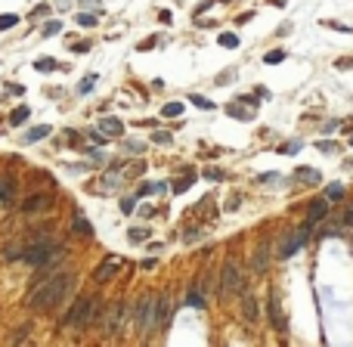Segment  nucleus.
Segmentation results:
<instances>
[{
    "instance_id": "f257e3e1",
    "label": "nucleus",
    "mask_w": 353,
    "mask_h": 347,
    "mask_svg": "<svg viewBox=\"0 0 353 347\" xmlns=\"http://www.w3.org/2000/svg\"><path fill=\"white\" fill-rule=\"evenodd\" d=\"M74 291V276L71 273H53V276L41 279L34 285L28 307L37 310V313H47V310H56L59 304H65V298Z\"/></svg>"
},
{
    "instance_id": "0eeeda50",
    "label": "nucleus",
    "mask_w": 353,
    "mask_h": 347,
    "mask_svg": "<svg viewBox=\"0 0 353 347\" xmlns=\"http://www.w3.org/2000/svg\"><path fill=\"white\" fill-rule=\"evenodd\" d=\"M220 291L223 295H236V291H242V270L226 261L223 264V273H220Z\"/></svg>"
},
{
    "instance_id": "9d476101",
    "label": "nucleus",
    "mask_w": 353,
    "mask_h": 347,
    "mask_svg": "<svg viewBox=\"0 0 353 347\" xmlns=\"http://www.w3.org/2000/svg\"><path fill=\"white\" fill-rule=\"evenodd\" d=\"M270 322H273V328L276 332H285V313H282V304H279V298L276 295H270Z\"/></svg>"
},
{
    "instance_id": "c85d7f7f",
    "label": "nucleus",
    "mask_w": 353,
    "mask_h": 347,
    "mask_svg": "<svg viewBox=\"0 0 353 347\" xmlns=\"http://www.w3.org/2000/svg\"><path fill=\"white\" fill-rule=\"evenodd\" d=\"M220 44H223V47H239V38L226 31V34H220Z\"/></svg>"
},
{
    "instance_id": "7ed1b4c3",
    "label": "nucleus",
    "mask_w": 353,
    "mask_h": 347,
    "mask_svg": "<svg viewBox=\"0 0 353 347\" xmlns=\"http://www.w3.org/2000/svg\"><path fill=\"white\" fill-rule=\"evenodd\" d=\"M65 258V248L59 242H41V245H31L25 248V261L31 267H53Z\"/></svg>"
},
{
    "instance_id": "39448f33",
    "label": "nucleus",
    "mask_w": 353,
    "mask_h": 347,
    "mask_svg": "<svg viewBox=\"0 0 353 347\" xmlns=\"http://www.w3.org/2000/svg\"><path fill=\"white\" fill-rule=\"evenodd\" d=\"M130 313H134V307H130L127 301H111L108 304V310H105V313H102V332L105 335H111V338H115V335H121L124 332V322H127V316Z\"/></svg>"
},
{
    "instance_id": "c9c22d12",
    "label": "nucleus",
    "mask_w": 353,
    "mask_h": 347,
    "mask_svg": "<svg viewBox=\"0 0 353 347\" xmlns=\"http://www.w3.org/2000/svg\"><path fill=\"white\" fill-rule=\"evenodd\" d=\"M297 149H301V143H297V140H294V143H285V146H282V152H285V155H294Z\"/></svg>"
},
{
    "instance_id": "1a4fd4ad",
    "label": "nucleus",
    "mask_w": 353,
    "mask_h": 347,
    "mask_svg": "<svg viewBox=\"0 0 353 347\" xmlns=\"http://www.w3.org/2000/svg\"><path fill=\"white\" fill-rule=\"evenodd\" d=\"M121 180H124V171H108L102 180H96V183H90L87 189H90V192H111V189H115V186L121 183Z\"/></svg>"
},
{
    "instance_id": "423d86ee",
    "label": "nucleus",
    "mask_w": 353,
    "mask_h": 347,
    "mask_svg": "<svg viewBox=\"0 0 353 347\" xmlns=\"http://www.w3.org/2000/svg\"><path fill=\"white\" fill-rule=\"evenodd\" d=\"M310 233H313V220H307L301 229H297L294 236H288V239L282 242V245H279V258H291V254H297V251H301L304 245H307V239H310Z\"/></svg>"
},
{
    "instance_id": "7c9ffc66",
    "label": "nucleus",
    "mask_w": 353,
    "mask_h": 347,
    "mask_svg": "<svg viewBox=\"0 0 353 347\" xmlns=\"http://www.w3.org/2000/svg\"><path fill=\"white\" fill-rule=\"evenodd\" d=\"M341 195H344V186L341 183H331L328 186V198H341Z\"/></svg>"
},
{
    "instance_id": "cd10ccee",
    "label": "nucleus",
    "mask_w": 353,
    "mask_h": 347,
    "mask_svg": "<svg viewBox=\"0 0 353 347\" xmlns=\"http://www.w3.org/2000/svg\"><path fill=\"white\" fill-rule=\"evenodd\" d=\"M143 239H149V226L146 229H130V242H143Z\"/></svg>"
},
{
    "instance_id": "f03ea898",
    "label": "nucleus",
    "mask_w": 353,
    "mask_h": 347,
    "mask_svg": "<svg viewBox=\"0 0 353 347\" xmlns=\"http://www.w3.org/2000/svg\"><path fill=\"white\" fill-rule=\"evenodd\" d=\"M99 313H102V298L99 295H81L71 304V310L65 313V328H74V332L90 328Z\"/></svg>"
},
{
    "instance_id": "2f4dec72",
    "label": "nucleus",
    "mask_w": 353,
    "mask_h": 347,
    "mask_svg": "<svg viewBox=\"0 0 353 347\" xmlns=\"http://www.w3.org/2000/svg\"><path fill=\"white\" fill-rule=\"evenodd\" d=\"M53 65H56L53 59H37V62H34V68H37V71H50Z\"/></svg>"
},
{
    "instance_id": "4468645a",
    "label": "nucleus",
    "mask_w": 353,
    "mask_h": 347,
    "mask_svg": "<svg viewBox=\"0 0 353 347\" xmlns=\"http://www.w3.org/2000/svg\"><path fill=\"white\" fill-rule=\"evenodd\" d=\"M99 127H102V134H105V137H121V131H124V124H121L118 118H102V121H99Z\"/></svg>"
},
{
    "instance_id": "f3484780",
    "label": "nucleus",
    "mask_w": 353,
    "mask_h": 347,
    "mask_svg": "<svg viewBox=\"0 0 353 347\" xmlns=\"http://www.w3.org/2000/svg\"><path fill=\"white\" fill-rule=\"evenodd\" d=\"M121 152L124 155H140L143 152V143L140 140H127V143H121Z\"/></svg>"
},
{
    "instance_id": "f8f14e48",
    "label": "nucleus",
    "mask_w": 353,
    "mask_h": 347,
    "mask_svg": "<svg viewBox=\"0 0 353 347\" xmlns=\"http://www.w3.org/2000/svg\"><path fill=\"white\" fill-rule=\"evenodd\" d=\"M242 313H245L248 322H257V319H260V307H257V298H254V295H245V298H242Z\"/></svg>"
},
{
    "instance_id": "b1692460",
    "label": "nucleus",
    "mask_w": 353,
    "mask_h": 347,
    "mask_svg": "<svg viewBox=\"0 0 353 347\" xmlns=\"http://www.w3.org/2000/svg\"><path fill=\"white\" fill-rule=\"evenodd\" d=\"M282 59H285V53H282V50H270L267 56H264V62H267V65H276V62H282Z\"/></svg>"
},
{
    "instance_id": "e433bc0d",
    "label": "nucleus",
    "mask_w": 353,
    "mask_h": 347,
    "mask_svg": "<svg viewBox=\"0 0 353 347\" xmlns=\"http://www.w3.org/2000/svg\"><path fill=\"white\" fill-rule=\"evenodd\" d=\"M189 186H192V177H186V180H180V183L174 186V192H186Z\"/></svg>"
},
{
    "instance_id": "f704fd0d",
    "label": "nucleus",
    "mask_w": 353,
    "mask_h": 347,
    "mask_svg": "<svg viewBox=\"0 0 353 347\" xmlns=\"http://www.w3.org/2000/svg\"><path fill=\"white\" fill-rule=\"evenodd\" d=\"M134 208H137L134 198H121V211H124V214H134Z\"/></svg>"
},
{
    "instance_id": "ea45409f",
    "label": "nucleus",
    "mask_w": 353,
    "mask_h": 347,
    "mask_svg": "<svg viewBox=\"0 0 353 347\" xmlns=\"http://www.w3.org/2000/svg\"><path fill=\"white\" fill-rule=\"evenodd\" d=\"M155 143H171V134H155Z\"/></svg>"
},
{
    "instance_id": "4c0bfd02",
    "label": "nucleus",
    "mask_w": 353,
    "mask_h": 347,
    "mask_svg": "<svg viewBox=\"0 0 353 347\" xmlns=\"http://www.w3.org/2000/svg\"><path fill=\"white\" fill-rule=\"evenodd\" d=\"M204 177H208V180H223V171H217V168H208V171H204Z\"/></svg>"
},
{
    "instance_id": "2eb2a0df",
    "label": "nucleus",
    "mask_w": 353,
    "mask_h": 347,
    "mask_svg": "<svg viewBox=\"0 0 353 347\" xmlns=\"http://www.w3.org/2000/svg\"><path fill=\"white\" fill-rule=\"evenodd\" d=\"M186 304L195 307V310H201V307H204V295H201V288H192L189 295H186Z\"/></svg>"
},
{
    "instance_id": "20e7f679",
    "label": "nucleus",
    "mask_w": 353,
    "mask_h": 347,
    "mask_svg": "<svg viewBox=\"0 0 353 347\" xmlns=\"http://www.w3.org/2000/svg\"><path fill=\"white\" fill-rule=\"evenodd\" d=\"M134 313H137V319H134L137 332H140V335H149V332L158 325V298L143 295V298L137 301V307H134Z\"/></svg>"
},
{
    "instance_id": "ddd939ff",
    "label": "nucleus",
    "mask_w": 353,
    "mask_h": 347,
    "mask_svg": "<svg viewBox=\"0 0 353 347\" xmlns=\"http://www.w3.org/2000/svg\"><path fill=\"white\" fill-rule=\"evenodd\" d=\"M171 316H174V307H171V298H158V325L161 328H167V322H171Z\"/></svg>"
},
{
    "instance_id": "412c9836",
    "label": "nucleus",
    "mask_w": 353,
    "mask_h": 347,
    "mask_svg": "<svg viewBox=\"0 0 353 347\" xmlns=\"http://www.w3.org/2000/svg\"><path fill=\"white\" fill-rule=\"evenodd\" d=\"M297 177L307 180V183H319V171H316V168H301V171H297Z\"/></svg>"
},
{
    "instance_id": "58836bf2",
    "label": "nucleus",
    "mask_w": 353,
    "mask_h": 347,
    "mask_svg": "<svg viewBox=\"0 0 353 347\" xmlns=\"http://www.w3.org/2000/svg\"><path fill=\"white\" fill-rule=\"evenodd\" d=\"M87 155H90V158H93V161H96V164H99V161H102V152H96V149H87Z\"/></svg>"
},
{
    "instance_id": "9b49d317",
    "label": "nucleus",
    "mask_w": 353,
    "mask_h": 347,
    "mask_svg": "<svg viewBox=\"0 0 353 347\" xmlns=\"http://www.w3.org/2000/svg\"><path fill=\"white\" fill-rule=\"evenodd\" d=\"M50 205H53L50 195H34V198H28V202H22V211L25 214H34V211H47Z\"/></svg>"
},
{
    "instance_id": "c756f323",
    "label": "nucleus",
    "mask_w": 353,
    "mask_h": 347,
    "mask_svg": "<svg viewBox=\"0 0 353 347\" xmlns=\"http://www.w3.org/2000/svg\"><path fill=\"white\" fill-rule=\"evenodd\" d=\"M189 102H195L198 108H214V102H211V99H204V96H189Z\"/></svg>"
},
{
    "instance_id": "aec40b11",
    "label": "nucleus",
    "mask_w": 353,
    "mask_h": 347,
    "mask_svg": "<svg viewBox=\"0 0 353 347\" xmlns=\"http://www.w3.org/2000/svg\"><path fill=\"white\" fill-rule=\"evenodd\" d=\"M28 112H31L28 105H19V108H13V115H10V124H22V121L28 118Z\"/></svg>"
},
{
    "instance_id": "5701e85b",
    "label": "nucleus",
    "mask_w": 353,
    "mask_h": 347,
    "mask_svg": "<svg viewBox=\"0 0 353 347\" xmlns=\"http://www.w3.org/2000/svg\"><path fill=\"white\" fill-rule=\"evenodd\" d=\"M47 134H50V124H41V127H34V131H28V134H25V140H28V143H34V140L47 137Z\"/></svg>"
},
{
    "instance_id": "dca6fc26",
    "label": "nucleus",
    "mask_w": 353,
    "mask_h": 347,
    "mask_svg": "<svg viewBox=\"0 0 353 347\" xmlns=\"http://www.w3.org/2000/svg\"><path fill=\"white\" fill-rule=\"evenodd\" d=\"M10 198H13V180L0 177V202H10Z\"/></svg>"
},
{
    "instance_id": "bb28decb",
    "label": "nucleus",
    "mask_w": 353,
    "mask_h": 347,
    "mask_svg": "<svg viewBox=\"0 0 353 347\" xmlns=\"http://www.w3.org/2000/svg\"><path fill=\"white\" fill-rule=\"evenodd\" d=\"M93 84H96V75H87V78L81 81V87H78V90H81V93H90V90H93Z\"/></svg>"
},
{
    "instance_id": "a878e982",
    "label": "nucleus",
    "mask_w": 353,
    "mask_h": 347,
    "mask_svg": "<svg viewBox=\"0 0 353 347\" xmlns=\"http://www.w3.org/2000/svg\"><path fill=\"white\" fill-rule=\"evenodd\" d=\"M19 22V16H13V13H7V16H0V31H7V28H13Z\"/></svg>"
},
{
    "instance_id": "72a5a7b5",
    "label": "nucleus",
    "mask_w": 353,
    "mask_h": 347,
    "mask_svg": "<svg viewBox=\"0 0 353 347\" xmlns=\"http://www.w3.org/2000/svg\"><path fill=\"white\" fill-rule=\"evenodd\" d=\"M78 22H81V25H96V16H90V13H81V16H78Z\"/></svg>"
},
{
    "instance_id": "6ab92c4d",
    "label": "nucleus",
    "mask_w": 353,
    "mask_h": 347,
    "mask_svg": "<svg viewBox=\"0 0 353 347\" xmlns=\"http://www.w3.org/2000/svg\"><path fill=\"white\" fill-rule=\"evenodd\" d=\"M161 115H164V118H177V115H183V102H167V105L161 108Z\"/></svg>"
},
{
    "instance_id": "393cba45",
    "label": "nucleus",
    "mask_w": 353,
    "mask_h": 347,
    "mask_svg": "<svg viewBox=\"0 0 353 347\" xmlns=\"http://www.w3.org/2000/svg\"><path fill=\"white\" fill-rule=\"evenodd\" d=\"M71 226H74V229H78V233H84V236H90V223L84 220V217H81V214H78V217H74V220H71Z\"/></svg>"
},
{
    "instance_id": "473e14b6",
    "label": "nucleus",
    "mask_w": 353,
    "mask_h": 347,
    "mask_svg": "<svg viewBox=\"0 0 353 347\" xmlns=\"http://www.w3.org/2000/svg\"><path fill=\"white\" fill-rule=\"evenodd\" d=\"M59 28H62L59 22H47L44 25V34H50V38H53V34H59Z\"/></svg>"
},
{
    "instance_id": "6e6552de",
    "label": "nucleus",
    "mask_w": 353,
    "mask_h": 347,
    "mask_svg": "<svg viewBox=\"0 0 353 347\" xmlns=\"http://www.w3.org/2000/svg\"><path fill=\"white\" fill-rule=\"evenodd\" d=\"M121 267H124L121 258H105V261L96 267V273H93V279H96V282H108V279H115L118 273H121Z\"/></svg>"
},
{
    "instance_id": "4be33fe9",
    "label": "nucleus",
    "mask_w": 353,
    "mask_h": 347,
    "mask_svg": "<svg viewBox=\"0 0 353 347\" xmlns=\"http://www.w3.org/2000/svg\"><path fill=\"white\" fill-rule=\"evenodd\" d=\"M325 211H328V205H325V202H316V205L310 208V217H307V220H313V223H316L319 217H325Z\"/></svg>"
},
{
    "instance_id": "a211bd4d",
    "label": "nucleus",
    "mask_w": 353,
    "mask_h": 347,
    "mask_svg": "<svg viewBox=\"0 0 353 347\" xmlns=\"http://www.w3.org/2000/svg\"><path fill=\"white\" fill-rule=\"evenodd\" d=\"M251 267H254L257 273H264V270H267V248H257V254H254Z\"/></svg>"
}]
</instances>
